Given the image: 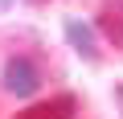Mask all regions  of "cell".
Segmentation results:
<instances>
[{
	"mask_svg": "<svg viewBox=\"0 0 123 119\" xmlns=\"http://www.w3.org/2000/svg\"><path fill=\"white\" fill-rule=\"evenodd\" d=\"M66 37H70V45L86 57V62H94V57H98V41H94V29L90 25H82L78 17H70L66 21Z\"/></svg>",
	"mask_w": 123,
	"mask_h": 119,
	"instance_id": "cell-3",
	"label": "cell"
},
{
	"mask_svg": "<svg viewBox=\"0 0 123 119\" xmlns=\"http://www.w3.org/2000/svg\"><path fill=\"white\" fill-rule=\"evenodd\" d=\"M103 29H107V37L115 41V45H123V8H103Z\"/></svg>",
	"mask_w": 123,
	"mask_h": 119,
	"instance_id": "cell-4",
	"label": "cell"
},
{
	"mask_svg": "<svg viewBox=\"0 0 123 119\" xmlns=\"http://www.w3.org/2000/svg\"><path fill=\"white\" fill-rule=\"evenodd\" d=\"M74 111H78V99H74V94H53V99L33 103L29 111H21L17 119H70Z\"/></svg>",
	"mask_w": 123,
	"mask_h": 119,
	"instance_id": "cell-2",
	"label": "cell"
},
{
	"mask_svg": "<svg viewBox=\"0 0 123 119\" xmlns=\"http://www.w3.org/2000/svg\"><path fill=\"white\" fill-rule=\"evenodd\" d=\"M8 4H12V0H0V13H4V8H8Z\"/></svg>",
	"mask_w": 123,
	"mask_h": 119,
	"instance_id": "cell-5",
	"label": "cell"
},
{
	"mask_svg": "<svg viewBox=\"0 0 123 119\" xmlns=\"http://www.w3.org/2000/svg\"><path fill=\"white\" fill-rule=\"evenodd\" d=\"M0 82H4L8 94L29 99V94L41 86V74H37V66L29 62V57H8V62H4V74H0Z\"/></svg>",
	"mask_w": 123,
	"mask_h": 119,
	"instance_id": "cell-1",
	"label": "cell"
}]
</instances>
